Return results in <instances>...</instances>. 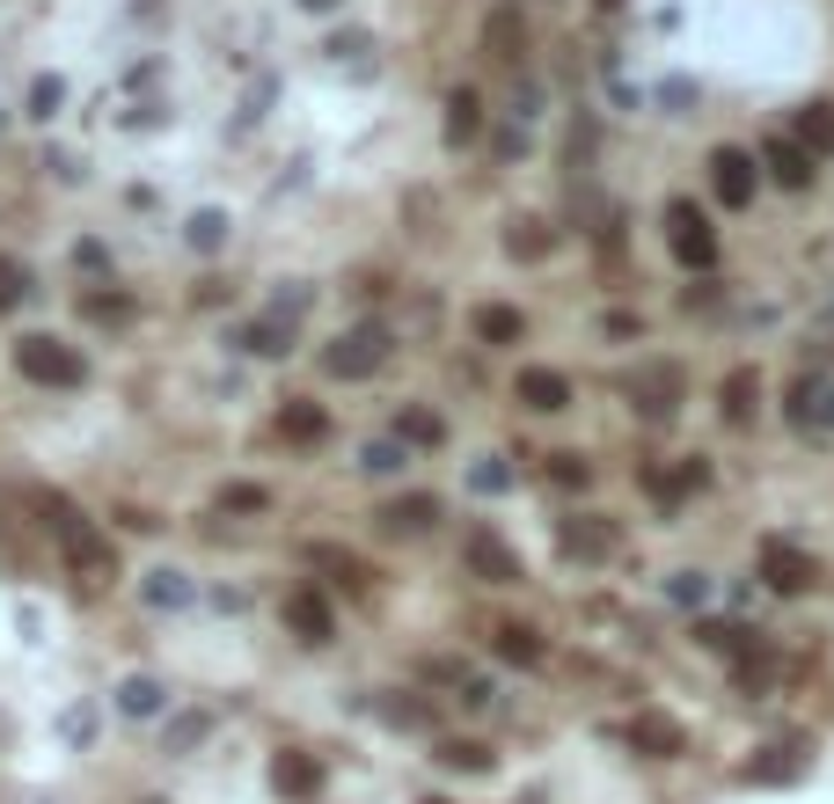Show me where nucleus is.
Returning <instances> with one entry per match:
<instances>
[{"label":"nucleus","mask_w":834,"mask_h":804,"mask_svg":"<svg viewBox=\"0 0 834 804\" xmlns=\"http://www.w3.org/2000/svg\"><path fill=\"white\" fill-rule=\"evenodd\" d=\"M520 329H527L520 308H476V337L484 344H520Z\"/></svg>","instance_id":"a211bd4d"},{"label":"nucleus","mask_w":834,"mask_h":804,"mask_svg":"<svg viewBox=\"0 0 834 804\" xmlns=\"http://www.w3.org/2000/svg\"><path fill=\"white\" fill-rule=\"evenodd\" d=\"M498 658H513V665H541V636L520 629V622H505V629H498Z\"/></svg>","instance_id":"4be33fe9"},{"label":"nucleus","mask_w":834,"mask_h":804,"mask_svg":"<svg viewBox=\"0 0 834 804\" xmlns=\"http://www.w3.org/2000/svg\"><path fill=\"white\" fill-rule=\"evenodd\" d=\"M403 461H410V446H403V439H373V446H367V461H359V468H367V476H395Z\"/></svg>","instance_id":"a878e982"},{"label":"nucleus","mask_w":834,"mask_h":804,"mask_svg":"<svg viewBox=\"0 0 834 804\" xmlns=\"http://www.w3.org/2000/svg\"><path fill=\"white\" fill-rule=\"evenodd\" d=\"M468 571L491 578V585H520V556L498 535H468Z\"/></svg>","instance_id":"0eeeda50"},{"label":"nucleus","mask_w":834,"mask_h":804,"mask_svg":"<svg viewBox=\"0 0 834 804\" xmlns=\"http://www.w3.org/2000/svg\"><path fill=\"white\" fill-rule=\"evenodd\" d=\"M59 103H67V88H59V81H37V88H29V118H51V110H59Z\"/></svg>","instance_id":"c756f323"},{"label":"nucleus","mask_w":834,"mask_h":804,"mask_svg":"<svg viewBox=\"0 0 834 804\" xmlns=\"http://www.w3.org/2000/svg\"><path fill=\"white\" fill-rule=\"evenodd\" d=\"M191 242H198V249H221V242H227V219H221V213H198V219H191Z\"/></svg>","instance_id":"7c9ffc66"},{"label":"nucleus","mask_w":834,"mask_h":804,"mask_svg":"<svg viewBox=\"0 0 834 804\" xmlns=\"http://www.w3.org/2000/svg\"><path fill=\"white\" fill-rule=\"evenodd\" d=\"M440 760H446V768H462V776H484V768H491V746H476V739H446Z\"/></svg>","instance_id":"5701e85b"},{"label":"nucleus","mask_w":834,"mask_h":804,"mask_svg":"<svg viewBox=\"0 0 834 804\" xmlns=\"http://www.w3.org/2000/svg\"><path fill=\"white\" fill-rule=\"evenodd\" d=\"M608 549H615V527H608V519H564V556L600 563Z\"/></svg>","instance_id":"9b49d317"},{"label":"nucleus","mask_w":834,"mask_h":804,"mask_svg":"<svg viewBox=\"0 0 834 804\" xmlns=\"http://www.w3.org/2000/svg\"><path fill=\"white\" fill-rule=\"evenodd\" d=\"M468 483H476V490H505V483H513V468H505V461H476Z\"/></svg>","instance_id":"473e14b6"},{"label":"nucleus","mask_w":834,"mask_h":804,"mask_svg":"<svg viewBox=\"0 0 834 804\" xmlns=\"http://www.w3.org/2000/svg\"><path fill=\"white\" fill-rule=\"evenodd\" d=\"M271 782H278V797H315L322 790V760L300 754V746H286V754L271 760Z\"/></svg>","instance_id":"423d86ee"},{"label":"nucleus","mask_w":834,"mask_h":804,"mask_svg":"<svg viewBox=\"0 0 834 804\" xmlns=\"http://www.w3.org/2000/svg\"><path fill=\"white\" fill-rule=\"evenodd\" d=\"M205 731H213V717H205V709H191V717H176V724H169V754H183V746H198Z\"/></svg>","instance_id":"cd10ccee"},{"label":"nucleus","mask_w":834,"mask_h":804,"mask_svg":"<svg viewBox=\"0 0 834 804\" xmlns=\"http://www.w3.org/2000/svg\"><path fill=\"white\" fill-rule=\"evenodd\" d=\"M761 578L776 585V592H806V585H812V563L798 556V549H784V541H769V549H761Z\"/></svg>","instance_id":"9d476101"},{"label":"nucleus","mask_w":834,"mask_h":804,"mask_svg":"<svg viewBox=\"0 0 834 804\" xmlns=\"http://www.w3.org/2000/svg\"><path fill=\"white\" fill-rule=\"evenodd\" d=\"M630 746L652 754V760H674L681 754V724H674V717H638V724H630Z\"/></svg>","instance_id":"f8f14e48"},{"label":"nucleus","mask_w":834,"mask_h":804,"mask_svg":"<svg viewBox=\"0 0 834 804\" xmlns=\"http://www.w3.org/2000/svg\"><path fill=\"white\" fill-rule=\"evenodd\" d=\"M432 804H440V797H432Z\"/></svg>","instance_id":"4c0bfd02"},{"label":"nucleus","mask_w":834,"mask_h":804,"mask_svg":"<svg viewBox=\"0 0 834 804\" xmlns=\"http://www.w3.org/2000/svg\"><path fill=\"white\" fill-rule=\"evenodd\" d=\"M381 359H389V329H381V322H359L352 337L330 344V373H337V381H367Z\"/></svg>","instance_id":"f03ea898"},{"label":"nucleus","mask_w":834,"mask_h":804,"mask_svg":"<svg viewBox=\"0 0 834 804\" xmlns=\"http://www.w3.org/2000/svg\"><path fill=\"white\" fill-rule=\"evenodd\" d=\"M278 432L294 439V446H315V439L330 432V417H322L315 403H286V410H278Z\"/></svg>","instance_id":"ddd939ff"},{"label":"nucleus","mask_w":834,"mask_h":804,"mask_svg":"<svg viewBox=\"0 0 834 804\" xmlns=\"http://www.w3.org/2000/svg\"><path fill=\"white\" fill-rule=\"evenodd\" d=\"M15 365H23L29 381H45V388H81V351L74 344H59V337H23L15 344Z\"/></svg>","instance_id":"f257e3e1"},{"label":"nucleus","mask_w":834,"mask_h":804,"mask_svg":"<svg viewBox=\"0 0 834 804\" xmlns=\"http://www.w3.org/2000/svg\"><path fill=\"white\" fill-rule=\"evenodd\" d=\"M549 476H557V483H564V490H586V483H593L586 454H549Z\"/></svg>","instance_id":"bb28decb"},{"label":"nucleus","mask_w":834,"mask_h":804,"mask_svg":"<svg viewBox=\"0 0 834 804\" xmlns=\"http://www.w3.org/2000/svg\"><path fill=\"white\" fill-rule=\"evenodd\" d=\"M432 519H440L432 497H395V505L381 512V527H395V535H417V527H432Z\"/></svg>","instance_id":"f3484780"},{"label":"nucleus","mask_w":834,"mask_h":804,"mask_svg":"<svg viewBox=\"0 0 834 804\" xmlns=\"http://www.w3.org/2000/svg\"><path fill=\"white\" fill-rule=\"evenodd\" d=\"M162 703H169V687H162V681H147V673L118 681V709H124V717H154Z\"/></svg>","instance_id":"4468645a"},{"label":"nucleus","mask_w":834,"mask_h":804,"mask_svg":"<svg viewBox=\"0 0 834 804\" xmlns=\"http://www.w3.org/2000/svg\"><path fill=\"white\" fill-rule=\"evenodd\" d=\"M513 37H520V23H513V15H498V23H491V51H498V59H513Z\"/></svg>","instance_id":"f704fd0d"},{"label":"nucleus","mask_w":834,"mask_h":804,"mask_svg":"<svg viewBox=\"0 0 834 804\" xmlns=\"http://www.w3.org/2000/svg\"><path fill=\"white\" fill-rule=\"evenodd\" d=\"M798 146H806V154H827L834 146V110L827 103H812L806 118H798Z\"/></svg>","instance_id":"412c9836"},{"label":"nucleus","mask_w":834,"mask_h":804,"mask_svg":"<svg viewBox=\"0 0 834 804\" xmlns=\"http://www.w3.org/2000/svg\"><path fill=\"white\" fill-rule=\"evenodd\" d=\"M725 395H732V403H725L732 417H754V373H732V388H725Z\"/></svg>","instance_id":"2f4dec72"},{"label":"nucleus","mask_w":834,"mask_h":804,"mask_svg":"<svg viewBox=\"0 0 834 804\" xmlns=\"http://www.w3.org/2000/svg\"><path fill=\"white\" fill-rule=\"evenodd\" d=\"M476 124H484V103L462 88V96L446 103V132H454V140H476Z\"/></svg>","instance_id":"393cba45"},{"label":"nucleus","mask_w":834,"mask_h":804,"mask_svg":"<svg viewBox=\"0 0 834 804\" xmlns=\"http://www.w3.org/2000/svg\"><path fill=\"white\" fill-rule=\"evenodd\" d=\"M395 439H403V446H440L446 424L432 410H403V417H395Z\"/></svg>","instance_id":"aec40b11"},{"label":"nucleus","mask_w":834,"mask_h":804,"mask_svg":"<svg viewBox=\"0 0 834 804\" xmlns=\"http://www.w3.org/2000/svg\"><path fill=\"white\" fill-rule=\"evenodd\" d=\"M308 8H337V0H308Z\"/></svg>","instance_id":"e433bc0d"},{"label":"nucleus","mask_w":834,"mask_h":804,"mask_svg":"<svg viewBox=\"0 0 834 804\" xmlns=\"http://www.w3.org/2000/svg\"><path fill=\"white\" fill-rule=\"evenodd\" d=\"M242 344L257 351V359H278V351H294V322H286V315L249 322V329H242Z\"/></svg>","instance_id":"dca6fc26"},{"label":"nucleus","mask_w":834,"mask_h":804,"mask_svg":"<svg viewBox=\"0 0 834 804\" xmlns=\"http://www.w3.org/2000/svg\"><path fill=\"white\" fill-rule=\"evenodd\" d=\"M513 395L527 403V410H571V381L557 373V365H527L513 381Z\"/></svg>","instance_id":"39448f33"},{"label":"nucleus","mask_w":834,"mask_h":804,"mask_svg":"<svg viewBox=\"0 0 834 804\" xmlns=\"http://www.w3.org/2000/svg\"><path fill=\"white\" fill-rule=\"evenodd\" d=\"M812 424H834V388H820V403H812Z\"/></svg>","instance_id":"c9c22d12"},{"label":"nucleus","mask_w":834,"mask_h":804,"mask_svg":"<svg viewBox=\"0 0 834 804\" xmlns=\"http://www.w3.org/2000/svg\"><path fill=\"white\" fill-rule=\"evenodd\" d=\"M221 505H227V512H264V505H271V490H257V483H227V490H221Z\"/></svg>","instance_id":"c85d7f7f"},{"label":"nucleus","mask_w":834,"mask_h":804,"mask_svg":"<svg viewBox=\"0 0 834 804\" xmlns=\"http://www.w3.org/2000/svg\"><path fill=\"white\" fill-rule=\"evenodd\" d=\"M183 600H191V578H183V571H169V563L147 571V608H183Z\"/></svg>","instance_id":"6ab92c4d"},{"label":"nucleus","mask_w":834,"mask_h":804,"mask_svg":"<svg viewBox=\"0 0 834 804\" xmlns=\"http://www.w3.org/2000/svg\"><path fill=\"white\" fill-rule=\"evenodd\" d=\"M711 191L725 197V205H747V197H754V161H747L739 146H717L711 154Z\"/></svg>","instance_id":"20e7f679"},{"label":"nucleus","mask_w":834,"mask_h":804,"mask_svg":"<svg viewBox=\"0 0 834 804\" xmlns=\"http://www.w3.org/2000/svg\"><path fill=\"white\" fill-rule=\"evenodd\" d=\"M15 300H23V264L0 256V308H15Z\"/></svg>","instance_id":"72a5a7b5"},{"label":"nucleus","mask_w":834,"mask_h":804,"mask_svg":"<svg viewBox=\"0 0 834 804\" xmlns=\"http://www.w3.org/2000/svg\"><path fill=\"white\" fill-rule=\"evenodd\" d=\"M666 242H674V256H681L688 271H711L717 264V235L703 227L695 205H666Z\"/></svg>","instance_id":"7ed1b4c3"},{"label":"nucleus","mask_w":834,"mask_h":804,"mask_svg":"<svg viewBox=\"0 0 834 804\" xmlns=\"http://www.w3.org/2000/svg\"><path fill=\"white\" fill-rule=\"evenodd\" d=\"M703 651H725V658H754L761 644H754V629H739V622H703Z\"/></svg>","instance_id":"2eb2a0df"},{"label":"nucleus","mask_w":834,"mask_h":804,"mask_svg":"<svg viewBox=\"0 0 834 804\" xmlns=\"http://www.w3.org/2000/svg\"><path fill=\"white\" fill-rule=\"evenodd\" d=\"M761 161H769V176H776L784 191H806V183H812V154H806L798 140H784V132L761 146Z\"/></svg>","instance_id":"6e6552de"},{"label":"nucleus","mask_w":834,"mask_h":804,"mask_svg":"<svg viewBox=\"0 0 834 804\" xmlns=\"http://www.w3.org/2000/svg\"><path fill=\"white\" fill-rule=\"evenodd\" d=\"M666 600H674V608H703V600H711V578H703V571H674V578H666Z\"/></svg>","instance_id":"b1692460"},{"label":"nucleus","mask_w":834,"mask_h":804,"mask_svg":"<svg viewBox=\"0 0 834 804\" xmlns=\"http://www.w3.org/2000/svg\"><path fill=\"white\" fill-rule=\"evenodd\" d=\"M286 622L300 629V644H330V629H337V622H330V600H322V592H308V585H300V592H286Z\"/></svg>","instance_id":"1a4fd4ad"}]
</instances>
